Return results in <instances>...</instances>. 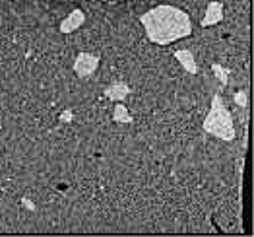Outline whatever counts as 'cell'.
I'll list each match as a JSON object with an SVG mask.
<instances>
[{
    "label": "cell",
    "instance_id": "cell-1",
    "mask_svg": "<svg viewBox=\"0 0 254 237\" xmlns=\"http://www.w3.org/2000/svg\"><path fill=\"white\" fill-rule=\"evenodd\" d=\"M140 23L144 25L148 39L155 45L175 43L192 33V22L189 14L167 4L142 14Z\"/></svg>",
    "mask_w": 254,
    "mask_h": 237
},
{
    "label": "cell",
    "instance_id": "cell-2",
    "mask_svg": "<svg viewBox=\"0 0 254 237\" xmlns=\"http://www.w3.org/2000/svg\"><path fill=\"white\" fill-rule=\"evenodd\" d=\"M204 130L208 134H212L215 138L223 140V142H229L235 138V123H233V115L231 111L227 109V105L223 103L221 95L215 93L212 99V105H210V111L202 123Z\"/></svg>",
    "mask_w": 254,
    "mask_h": 237
},
{
    "label": "cell",
    "instance_id": "cell-3",
    "mask_svg": "<svg viewBox=\"0 0 254 237\" xmlns=\"http://www.w3.org/2000/svg\"><path fill=\"white\" fill-rule=\"evenodd\" d=\"M99 68V57L93 53H80L74 61V72L78 78H89Z\"/></svg>",
    "mask_w": 254,
    "mask_h": 237
},
{
    "label": "cell",
    "instance_id": "cell-4",
    "mask_svg": "<svg viewBox=\"0 0 254 237\" xmlns=\"http://www.w3.org/2000/svg\"><path fill=\"white\" fill-rule=\"evenodd\" d=\"M85 22V14L84 10H74V12H70L66 18H64L63 22L59 23V31L64 33V35H68V33H74L76 29H80Z\"/></svg>",
    "mask_w": 254,
    "mask_h": 237
},
{
    "label": "cell",
    "instance_id": "cell-5",
    "mask_svg": "<svg viewBox=\"0 0 254 237\" xmlns=\"http://www.w3.org/2000/svg\"><path fill=\"white\" fill-rule=\"evenodd\" d=\"M130 91H132V87L125 84V82H117V84H113V86L105 87V91H103V95H105V99L109 101H113V103H119V101H125L128 95H130Z\"/></svg>",
    "mask_w": 254,
    "mask_h": 237
},
{
    "label": "cell",
    "instance_id": "cell-6",
    "mask_svg": "<svg viewBox=\"0 0 254 237\" xmlns=\"http://www.w3.org/2000/svg\"><path fill=\"white\" fill-rule=\"evenodd\" d=\"M219 22H223V4L221 2H210L200 23L204 27H212V25H217Z\"/></svg>",
    "mask_w": 254,
    "mask_h": 237
},
{
    "label": "cell",
    "instance_id": "cell-7",
    "mask_svg": "<svg viewBox=\"0 0 254 237\" xmlns=\"http://www.w3.org/2000/svg\"><path fill=\"white\" fill-rule=\"evenodd\" d=\"M175 57H177L179 65L183 66L189 74H196L198 72V63H196V57L192 55V51H189V49H179L175 53Z\"/></svg>",
    "mask_w": 254,
    "mask_h": 237
},
{
    "label": "cell",
    "instance_id": "cell-8",
    "mask_svg": "<svg viewBox=\"0 0 254 237\" xmlns=\"http://www.w3.org/2000/svg\"><path fill=\"white\" fill-rule=\"evenodd\" d=\"M113 119L117 121V123H121V125H130L134 119H132V115H130V111L127 109V105L123 103V101H119V103H115V109H113Z\"/></svg>",
    "mask_w": 254,
    "mask_h": 237
},
{
    "label": "cell",
    "instance_id": "cell-9",
    "mask_svg": "<svg viewBox=\"0 0 254 237\" xmlns=\"http://www.w3.org/2000/svg\"><path fill=\"white\" fill-rule=\"evenodd\" d=\"M212 72H213V76L219 80L221 87H225L227 84H229V68H225V66L213 63V65H212Z\"/></svg>",
    "mask_w": 254,
    "mask_h": 237
},
{
    "label": "cell",
    "instance_id": "cell-10",
    "mask_svg": "<svg viewBox=\"0 0 254 237\" xmlns=\"http://www.w3.org/2000/svg\"><path fill=\"white\" fill-rule=\"evenodd\" d=\"M233 101L237 107L247 109V105H249V91L247 89H237L233 95Z\"/></svg>",
    "mask_w": 254,
    "mask_h": 237
},
{
    "label": "cell",
    "instance_id": "cell-11",
    "mask_svg": "<svg viewBox=\"0 0 254 237\" xmlns=\"http://www.w3.org/2000/svg\"><path fill=\"white\" fill-rule=\"evenodd\" d=\"M59 121L61 123H72L74 121V111L72 109H64L63 113L59 115Z\"/></svg>",
    "mask_w": 254,
    "mask_h": 237
},
{
    "label": "cell",
    "instance_id": "cell-12",
    "mask_svg": "<svg viewBox=\"0 0 254 237\" xmlns=\"http://www.w3.org/2000/svg\"><path fill=\"white\" fill-rule=\"evenodd\" d=\"M21 204H23V208H27V210H31V212L35 210V204H33L29 198H21Z\"/></svg>",
    "mask_w": 254,
    "mask_h": 237
}]
</instances>
